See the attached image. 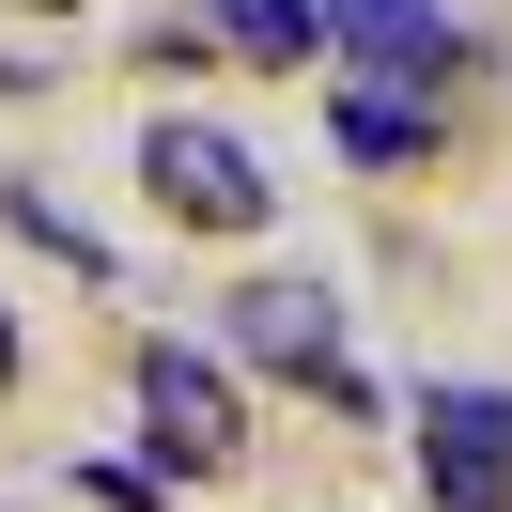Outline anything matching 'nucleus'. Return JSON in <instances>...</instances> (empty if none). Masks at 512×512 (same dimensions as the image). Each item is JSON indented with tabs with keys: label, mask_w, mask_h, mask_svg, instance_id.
Wrapping results in <instances>:
<instances>
[{
	"label": "nucleus",
	"mask_w": 512,
	"mask_h": 512,
	"mask_svg": "<svg viewBox=\"0 0 512 512\" xmlns=\"http://www.w3.org/2000/svg\"><path fill=\"white\" fill-rule=\"evenodd\" d=\"M47 16H63V0H47Z\"/></svg>",
	"instance_id": "nucleus-9"
},
{
	"label": "nucleus",
	"mask_w": 512,
	"mask_h": 512,
	"mask_svg": "<svg viewBox=\"0 0 512 512\" xmlns=\"http://www.w3.org/2000/svg\"><path fill=\"white\" fill-rule=\"evenodd\" d=\"M140 187L171 202V218H202V233H264V156L233 125H202V109H156V125H140Z\"/></svg>",
	"instance_id": "nucleus-1"
},
{
	"label": "nucleus",
	"mask_w": 512,
	"mask_h": 512,
	"mask_svg": "<svg viewBox=\"0 0 512 512\" xmlns=\"http://www.w3.org/2000/svg\"><path fill=\"white\" fill-rule=\"evenodd\" d=\"M419 140H435V109H419V94H388V78H357V94H342V156H419Z\"/></svg>",
	"instance_id": "nucleus-6"
},
{
	"label": "nucleus",
	"mask_w": 512,
	"mask_h": 512,
	"mask_svg": "<svg viewBox=\"0 0 512 512\" xmlns=\"http://www.w3.org/2000/svg\"><path fill=\"white\" fill-rule=\"evenodd\" d=\"M233 342L264 357V373H295V388H326V404H373V373L342 357V311H326L311 280H249L233 295Z\"/></svg>",
	"instance_id": "nucleus-3"
},
{
	"label": "nucleus",
	"mask_w": 512,
	"mask_h": 512,
	"mask_svg": "<svg viewBox=\"0 0 512 512\" xmlns=\"http://www.w3.org/2000/svg\"><path fill=\"white\" fill-rule=\"evenodd\" d=\"M326 32L373 47V63H404V78H435V63H450V16H435V0H326Z\"/></svg>",
	"instance_id": "nucleus-5"
},
{
	"label": "nucleus",
	"mask_w": 512,
	"mask_h": 512,
	"mask_svg": "<svg viewBox=\"0 0 512 512\" xmlns=\"http://www.w3.org/2000/svg\"><path fill=\"white\" fill-rule=\"evenodd\" d=\"M140 435H156V481L233 466V388H218V357H187V342L140 357Z\"/></svg>",
	"instance_id": "nucleus-4"
},
{
	"label": "nucleus",
	"mask_w": 512,
	"mask_h": 512,
	"mask_svg": "<svg viewBox=\"0 0 512 512\" xmlns=\"http://www.w3.org/2000/svg\"><path fill=\"white\" fill-rule=\"evenodd\" d=\"M0 388H16V311H0Z\"/></svg>",
	"instance_id": "nucleus-8"
},
{
	"label": "nucleus",
	"mask_w": 512,
	"mask_h": 512,
	"mask_svg": "<svg viewBox=\"0 0 512 512\" xmlns=\"http://www.w3.org/2000/svg\"><path fill=\"white\" fill-rule=\"evenodd\" d=\"M218 32L249 47V63H311V47H326V0H218Z\"/></svg>",
	"instance_id": "nucleus-7"
},
{
	"label": "nucleus",
	"mask_w": 512,
	"mask_h": 512,
	"mask_svg": "<svg viewBox=\"0 0 512 512\" xmlns=\"http://www.w3.org/2000/svg\"><path fill=\"white\" fill-rule=\"evenodd\" d=\"M435 512H512V388H419Z\"/></svg>",
	"instance_id": "nucleus-2"
}]
</instances>
